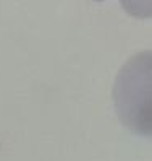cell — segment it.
<instances>
[{
  "mask_svg": "<svg viewBox=\"0 0 152 161\" xmlns=\"http://www.w3.org/2000/svg\"><path fill=\"white\" fill-rule=\"evenodd\" d=\"M113 104L123 125L136 135L152 137V51L134 54L118 70Z\"/></svg>",
  "mask_w": 152,
  "mask_h": 161,
  "instance_id": "obj_1",
  "label": "cell"
}]
</instances>
